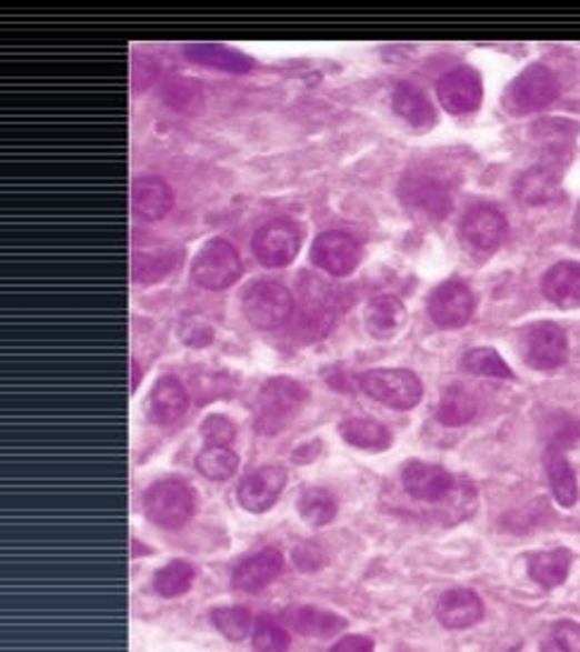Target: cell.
<instances>
[{
  "label": "cell",
  "instance_id": "8992f818",
  "mask_svg": "<svg viewBox=\"0 0 580 652\" xmlns=\"http://www.w3.org/2000/svg\"><path fill=\"white\" fill-rule=\"evenodd\" d=\"M519 344L526 363L536 371H557L569 361L567 332L552 321H540L523 328Z\"/></svg>",
  "mask_w": 580,
  "mask_h": 652
},
{
  "label": "cell",
  "instance_id": "f35d334b",
  "mask_svg": "<svg viewBox=\"0 0 580 652\" xmlns=\"http://www.w3.org/2000/svg\"><path fill=\"white\" fill-rule=\"evenodd\" d=\"M330 652H376V643L368 635H344Z\"/></svg>",
  "mask_w": 580,
  "mask_h": 652
},
{
  "label": "cell",
  "instance_id": "7a4b0ae2",
  "mask_svg": "<svg viewBox=\"0 0 580 652\" xmlns=\"http://www.w3.org/2000/svg\"><path fill=\"white\" fill-rule=\"evenodd\" d=\"M197 509L193 490L182 479L156 481L143 495V512L160 529H182Z\"/></svg>",
  "mask_w": 580,
  "mask_h": 652
},
{
  "label": "cell",
  "instance_id": "f1b7e54d",
  "mask_svg": "<svg viewBox=\"0 0 580 652\" xmlns=\"http://www.w3.org/2000/svg\"><path fill=\"white\" fill-rule=\"evenodd\" d=\"M297 512L313 529L328 526V523H332V519L337 516V500L328 490L309 488L301 492V498L297 502Z\"/></svg>",
  "mask_w": 580,
  "mask_h": 652
},
{
  "label": "cell",
  "instance_id": "ab89813d",
  "mask_svg": "<svg viewBox=\"0 0 580 652\" xmlns=\"http://www.w3.org/2000/svg\"><path fill=\"white\" fill-rule=\"evenodd\" d=\"M573 240H576V244H580V209L573 218Z\"/></svg>",
  "mask_w": 580,
  "mask_h": 652
},
{
  "label": "cell",
  "instance_id": "7402d4cb",
  "mask_svg": "<svg viewBox=\"0 0 580 652\" xmlns=\"http://www.w3.org/2000/svg\"><path fill=\"white\" fill-rule=\"evenodd\" d=\"M407 323V309L401 299L392 294H380L366 309V328L378 340L397 338Z\"/></svg>",
  "mask_w": 580,
  "mask_h": 652
},
{
  "label": "cell",
  "instance_id": "ac0fdd59",
  "mask_svg": "<svg viewBox=\"0 0 580 652\" xmlns=\"http://www.w3.org/2000/svg\"><path fill=\"white\" fill-rule=\"evenodd\" d=\"M187 407H189V394L180 380L172 375L158 380L147 402L149 419L158 425H170L174 421H180L187 413Z\"/></svg>",
  "mask_w": 580,
  "mask_h": 652
},
{
  "label": "cell",
  "instance_id": "4dcf8cb0",
  "mask_svg": "<svg viewBox=\"0 0 580 652\" xmlns=\"http://www.w3.org/2000/svg\"><path fill=\"white\" fill-rule=\"evenodd\" d=\"M184 257H180L177 251H156V253H134V280L137 282H156L160 278H166L168 273L177 268Z\"/></svg>",
  "mask_w": 580,
  "mask_h": 652
},
{
  "label": "cell",
  "instance_id": "4316f807",
  "mask_svg": "<svg viewBox=\"0 0 580 652\" xmlns=\"http://www.w3.org/2000/svg\"><path fill=\"white\" fill-rule=\"evenodd\" d=\"M184 53L193 62H201V66H211V68L228 70V72H247L251 68V60L244 53L230 49V46L187 43Z\"/></svg>",
  "mask_w": 580,
  "mask_h": 652
},
{
  "label": "cell",
  "instance_id": "277c9868",
  "mask_svg": "<svg viewBox=\"0 0 580 652\" xmlns=\"http://www.w3.org/2000/svg\"><path fill=\"white\" fill-rule=\"evenodd\" d=\"M361 390L384 407L399 411L413 409L423 397L421 378L407 369H376L361 375Z\"/></svg>",
  "mask_w": 580,
  "mask_h": 652
},
{
  "label": "cell",
  "instance_id": "5b68a950",
  "mask_svg": "<svg viewBox=\"0 0 580 652\" xmlns=\"http://www.w3.org/2000/svg\"><path fill=\"white\" fill-rule=\"evenodd\" d=\"M241 311L253 328L276 330L289 321L294 311V299L284 284L270 280L253 282L241 299Z\"/></svg>",
  "mask_w": 580,
  "mask_h": 652
},
{
  "label": "cell",
  "instance_id": "1f68e13d",
  "mask_svg": "<svg viewBox=\"0 0 580 652\" xmlns=\"http://www.w3.org/2000/svg\"><path fill=\"white\" fill-rule=\"evenodd\" d=\"M559 184V170L554 168H533L526 172L519 182V197L528 203H544L552 199Z\"/></svg>",
  "mask_w": 580,
  "mask_h": 652
},
{
  "label": "cell",
  "instance_id": "484cf974",
  "mask_svg": "<svg viewBox=\"0 0 580 652\" xmlns=\"http://www.w3.org/2000/svg\"><path fill=\"white\" fill-rule=\"evenodd\" d=\"M544 469L554 500L561 506H573L578 502V479L569 464V459L561 454V450L552 448L544 454Z\"/></svg>",
  "mask_w": 580,
  "mask_h": 652
},
{
  "label": "cell",
  "instance_id": "cb8c5ba5",
  "mask_svg": "<svg viewBox=\"0 0 580 652\" xmlns=\"http://www.w3.org/2000/svg\"><path fill=\"white\" fill-rule=\"evenodd\" d=\"M573 554L569 550H547L538 552L528 560V574L538 585L552 591L569 579Z\"/></svg>",
  "mask_w": 580,
  "mask_h": 652
},
{
  "label": "cell",
  "instance_id": "ba28073f",
  "mask_svg": "<svg viewBox=\"0 0 580 652\" xmlns=\"http://www.w3.org/2000/svg\"><path fill=\"white\" fill-rule=\"evenodd\" d=\"M303 240V228L294 220H270L253 234L256 259L268 268H284L297 259Z\"/></svg>",
  "mask_w": 580,
  "mask_h": 652
},
{
  "label": "cell",
  "instance_id": "e0dca14e",
  "mask_svg": "<svg viewBox=\"0 0 580 652\" xmlns=\"http://www.w3.org/2000/svg\"><path fill=\"white\" fill-rule=\"evenodd\" d=\"M482 600L469 591V588H454V591H447L438 602V622L449 631H461L476 626L482 619Z\"/></svg>",
  "mask_w": 580,
  "mask_h": 652
},
{
  "label": "cell",
  "instance_id": "44dd1931",
  "mask_svg": "<svg viewBox=\"0 0 580 652\" xmlns=\"http://www.w3.org/2000/svg\"><path fill=\"white\" fill-rule=\"evenodd\" d=\"M174 203L172 187L160 178H139L132 184V209L143 220H163Z\"/></svg>",
  "mask_w": 580,
  "mask_h": 652
},
{
  "label": "cell",
  "instance_id": "7c38bea8",
  "mask_svg": "<svg viewBox=\"0 0 580 652\" xmlns=\"http://www.w3.org/2000/svg\"><path fill=\"white\" fill-rule=\"evenodd\" d=\"M313 263L334 278H344L359 268L361 244L347 232H322L311 249Z\"/></svg>",
  "mask_w": 580,
  "mask_h": 652
},
{
  "label": "cell",
  "instance_id": "6da1fadb",
  "mask_svg": "<svg viewBox=\"0 0 580 652\" xmlns=\"http://www.w3.org/2000/svg\"><path fill=\"white\" fill-rule=\"evenodd\" d=\"M306 388L297 380L280 375L270 378L258 394V417H256V431L263 435H272L282 431V428L294 419V413L303 407Z\"/></svg>",
  "mask_w": 580,
  "mask_h": 652
},
{
  "label": "cell",
  "instance_id": "3957f363",
  "mask_svg": "<svg viewBox=\"0 0 580 652\" xmlns=\"http://www.w3.org/2000/svg\"><path fill=\"white\" fill-rule=\"evenodd\" d=\"M399 199L413 215L426 220H442L454 209L451 187L430 172H409L399 182Z\"/></svg>",
  "mask_w": 580,
  "mask_h": 652
},
{
  "label": "cell",
  "instance_id": "60d3db41",
  "mask_svg": "<svg viewBox=\"0 0 580 652\" xmlns=\"http://www.w3.org/2000/svg\"><path fill=\"white\" fill-rule=\"evenodd\" d=\"M132 371H134V378H132V390H137V385H139V365H137V361H132Z\"/></svg>",
  "mask_w": 580,
  "mask_h": 652
},
{
  "label": "cell",
  "instance_id": "8d00e7d4",
  "mask_svg": "<svg viewBox=\"0 0 580 652\" xmlns=\"http://www.w3.org/2000/svg\"><path fill=\"white\" fill-rule=\"evenodd\" d=\"M540 652H580V624L559 622L542 641Z\"/></svg>",
  "mask_w": 580,
  "mask_h": 652
},
{
  "label": "cell",
  "instance_id": "30bf717a",
  "mask_svg": "<svg viewBox=\"0 0 580 652\" xmlns=\"http://www.w3.org/2000/svg\"><path fill=\"white\" fill-rule=\"evenodd\" d=\"M476 311V297L461 280H447L428 299V313L434 323L447 330L463 328Z\"/></svg>",
  "mask_w": 580,
  "mask_h": 652
},
{
  "label": "cell",
  "instance_id": "83f0119b",
  "mask_svg": "<svg viewBox=\"0 0 580 652\" xmlns=\"http://www.w3.org/2000/svg\"><path fill=\"white\" fill-rule=\"evenodd\" d=\"M476 413H478V402L469 390H463L459 385L444 390L438 407V421L442 425H449V428L466 425L476 419Z\"/></svg>",
  "mask_w": 580,
  "mask_h": 652
},
{
  "label": "cell",
  "instance_id": "5bb4252c",
  "mask_svg": "<svg viewBox=\"0 0 580 652\" xmlns=\"http://www.w3.org/2000/svg\"><path fill=\"white\" fill-rule=\"evenodd\" d=\"M287 485V471L280 467L256 469L239 483L237 500L251 514H263L278 502Z\"/></svg>",
  "mask_w": 580,
  "mask_h": 652
},
{
  "label": "cell",
  "instance_id": "9c48e42d",
  "mask_svg": "<svg viewBox=\"0 0 580 652\" xmlns=\"http://www.w3.org/2000/svg\"><path fill=\"white\" fill-rule=\"evenodd\" d=\"M557 97L559 82L554 72L544 66H530L509 84L504 103L513 113H538L554 103Z\"/></svg>",
  "mask_w": 580,
  "mask_h": 652
},
{
  "label": "cell",
  "instance_id": "74e56055",
  "mask_svg": "<svg viewBox=\"0 0 580 652\" xmlns=\"http://www.w3.org/2000/svg\"><path fill=\"white\" fill-rule=\"evenodd\" d=\"M234 435V423L228 417H220V413L208 417L201 423V438L208 442V448H228Z\"/></svg>",
  "mask_w": 580,
  "mask_h": 652
},
{
  "label": "cell",
  "instance_id": "2e32d148",
  "mask_svg": "<svg viewBox=\"0 0 580 652\" xmlns=\"http://www.w3.org/2000/svg\"><path fill=\"white\" fill-rule=\"evenodd\" d=\"M284 571V556L276 548H266L234 569L232 585L241 593H258Z\"/></svg>",
  "mask_w": 580,
  "mask_h": 652
},
{
  "label": "cell",
  "instance_id": "603a6c76",
  "mask_svg": "<svg viewBox=\"0 0 580 652\" xmlns=\"http://www.w3.org/2000/svg\"><path fill=\"white\" fill-rule=\"evenodd\" d=\"M392 106L399 118H404L409 124L418 127V130H426V127H432L434 120H438V113H434L426 91L411 82L397 84L392 93Z\"/></svg>",
  "mask_w": 580,
  "mask_h": 652
},
{
  "label": "cell",
  "instance_id": "52a82bcc",
  "mask_svg": "<svg viewBox=\"0 0 580 652\" xmlns=\"http://www.w3.org/2000/svg\"><path fill=\"white\" fill-rule=\"evenodd\" d=\"M193 282L203 290L220 292L228 290L241 278V259L237 249L224 240H211L199 251L191 265Z\"/></svg>",
  "mask_w": 580,
  "mask_h": 652
},
{
  "label": "cell",
  "instance_id": "9a60e30c",
  "mask_svg": "<svg viewBox=\"0 0 580 652\" xmlns=\"http://www.w3.org/2000/svg\"><path fill=\"white\" fill-rule=\"evenodd\" d=\"M509 232L507 218L492 205H476L461 222V240L478 253H492Z\"/></svg>",
  "mask_w": 580,
  "mask_h": 652
},
{
  "label": "cell",
  "instance_id": "d6a6232c",
  "mask_svg": "<svg viewBox=\"0 0 580 652\" xmlns=\"http://www.w3.org/2000/svg\"><path fill=\"white\" fill-rule=\"evenodd\" d=\"M461 365L469 373L480 375V378H502V380H511L513 371L507 365V361L499 357V352L490 347H480V349H471L469 354L461 359Z\"/></svg>",
  "mask_w": 580,
  "mask_h": 652
},
{
  "label": "cell",
  "instance_id": "836d02e7",
  "mask_svg": "<svg viewBox=\"0 0 580 652\" xmlns=\"http://www.w3.org/2000/svg\"><path fill=\"white\" fill-rule=\"evenodd\" d=\"M193 566L187 562H170L168 566H163L156 574L153 579V588L158 595L163 598H180L184 593H189V588L193 583Z\"/></svg>",
  "mask_w": 580,
  "mask_h": 652
},
{
  "label": "cell",
  "instance_id": "d590c367",
  "mask_svg": "<svg viewBox=\"0 0 580 652\" xmlns=\"http://www.w3.org/2000/svg\"><path fill=\"white\" fill-rule=\"evenodd\" d=\"M292 645V635L280 626L276 619L263 614L256 619L253 624V648L256 652H287Z\"/></svg>",
  "mask_w": 580,
  "mask_h": 652
},
{
  "label": "cell",
  "instance_id": "f546056e",
  "mask_svg": "<svg viewBox=\"0 0 580 652\" xmlns=\"http://www.w3.org/2000/svg\"><path fill=\"white\" fill-rule=\"evenodd\" d=\"M197 469L203 479L213 483H224L237 473L239 457L230 448H206L197 457Z\"/></svg>",
  "mask_w": 580,
  "mask_h": 652
},
{
  "label": "cell",
  "instance_id": "e575fe53",
  "mask_svg": "<svg viewBox=\"0 0 580 652\" xmlns=\"http://www.w3.org/2000/svg\"><path fill=\"white\" fill-rule=\"evenodd\" d=\"M211 622L228 641H244L256 624L247 608H218L211 612Z\"/></svg>",
  "mask_w": 580,
  "mask_h": 652
},
{
  "label": "cell",
  "instance_id": "d4e9b609",
  "mask_svg": "<svg viewBox=\"0 0 580 652\" xmlns=\"http://www.w3.org/2000/svg\"><path fill=\"white\" fill-rule=\"evenodd\" d=\"M340 435L351 448L366 452H384L392 444V433L373 419H347L340 423Z\"/></svg>",
  "mask_w": 580,
  "mask_h": 652
},
{
  "label": "cell",
  "instance_id": "8fae6325",
  "mask_svg": "<svg viewBox=\"0 0 580 652\" xmlns=\"http://www.w3.org/2000/svg\"><path fill=\"white\" fill-rule=\"evenodd\" d=\"M401 485H404V490L418 502L440 504L454 495L457 479L438 464L413 459L401 469Z\"/></svg>",
  "mask_w": 580,
  "mask_h": 652
},
{
  "label": "cell",
  "instance_id": "4fadbf2b",
  "mask_svg": "<svg viewBox=\"0 0 580 652\" xmlns=\"http://www.w3.org/2000/svg\"><path fill=\"white\" fill-rule=\"evenodd\" d=\"M438 99L449 113L454 116L473 113L482 101V79L478 70L461 66L442 74L438 82Z\"/></svg>",
  "mask_w": 580,
  "mask_h": 652
},
{
  "label": "cell",
  "instance_id": "ffe728a7",
  "mask_svg": "<svg viewBox=\"0 0 580 652\" xmlns=\"http://www.w3.org/2000/svg\"><path fill=\"white\" fill-rule=\"evenodd\" d=\"M544 297L559 309H580V263L561 261L542 278Z\"/></svg>",
  "mask_w": 580,
  "mask_h": 652
},
{
  "label": "cell",
  "instance_id": "d6986e66",
  "mask_svg": "<svg viewBox=\"0 0 580 652\" xmlns=\"http://www.w3.org/2000/svg\"><path fill=\"white\" fill-rule=\"evenodd\" d=\"M282 619L289 629H294L297 633L306 635V639H332L334 633H342L347 629V619L334 612L311 608V604L287 610Z\"/></svg>",
  "mask_w": 580,
  "mask_h": 652
}]
</instances>
